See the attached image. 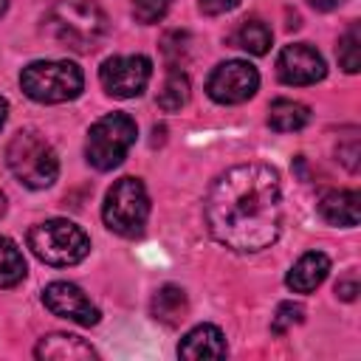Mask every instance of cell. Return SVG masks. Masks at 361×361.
I'll return each instance as SVG.
<instances>
[{
    "mask_svg": "<svg viewBox=\"0 0 361 361\" xmlns=\"http://www.w3.org/2000/svg\"><path fill=\"white\" fill-rule=\"evenodd\" d=\"M209 234L231 251H262L282 231V186L276 169L240 164L226 169L206 195Z\"/></svg>",
    "mask_w": 361,
    "mask_h": 361,
    "instance_id": "cell-1",
    "label": "cell"
},
{
    "mask_svg": "<svg viewBox=\"0 0 361 361\" xmlns=\"http://www.w3.org/2000/svg\"><path fill=\"white\" fill-rule=\"evenodd\" d=\"M110 20L93 0H56L45 14V31L59 45L87 54L107 37Z\"/></svg>",
    "mask_w": 361,
    "mask_h": 361,
    "instance_id": "cell-2",
    "label": "cell"
},
{
    "mask_svg": "<svg viewBox=\"0 0 361 361\" xmlns=\"http://www.w3.org/2000/svg\"><path fill=\"white\" fill-rule=\"evenodd\" d=\"M6 161L14 178L28 189H48L59 175V158L54 147L34 130H20L11 135Z\"/></svg>",
    "mask_w": 361,
    "mask_h": 361,
    "instance_id": "cell-3",
    "label": "cell"
},
{
    "mask_svg": "<svg viewBox=\"0 0 361 361\" xmlns=\"http://www.w3.org/2000/svg\"><path fill=\"white\" fill-rule=\"evenodd\" d=\"M20 87L34 102L59 104V102H71L82 93L85 76H82V68L68 59H39V62H31L23 68Z\"/></svg>",
    "mask_w": 361,
    "mask_h": 361,
    "instance_id": "cell-4",
    "label": "cell"
},
{
    "mask_svg": "<svg viewBox=\"0 0 361 361\" xmlns=\"http://www.w3.org/2000/svg\"><path fill=\"white\" fill-rule=\"evenodd\" d=\"M28 248L45 265H76L90 254V237L71 220H45L28 231Z\"/></svg>",
    "mask_w": 361,
    "mask_h": 361,
    "instance_id": "cell-5",
    "label": "cell"
},
{
    "mask_svg": "<svg viewBox=\"0 0 361 361\" xmlns=\"http://www.w3.org/2000/svg\"><path fill=\"white\" fill-rule=\"evenodd\" d=\"M149 217V197L138 178H118L102 206L104 226L118 237H138Z\"/></svg>",
    "mask_w": 361,
    "mask_h": 361,
    "instance_id": "cell-6",
    "label": "cell"
},
{
    "mask_svg": "<svg viewBox=\"0 0 361 361\" xmlns=\"http://www.w3.org/2000/svg\"><path fill=\"white\" fill-rule=\"evenodd\" d=\"M135 121L127 116V113H107L102 116L90 133H87V144H85V158L90 166H96L99 172H107V169H116L130 147L135 144Z\"/></svg>",
    "mask_w": 361,
    "mask_h": 361,
    "instance_id": "cell-7",
    "label": "cell"
},
{
    "mask_svg": "<svg viewBox=\"0 0 361 361\" xmlns=\"http://www.w3.org/2000/svg\"><path fill=\"white\" fill-rule=\"evenodd\" d=\"M152 76V62L141 54L130 56H110L99 68V82L113 99H133L144 93Z\"/></svg>",
    "mask_w": 361,
    "mask_h": 361,
    "instance_id": "cell-8",
    "label": "cell"
},
{
    "mask_svg": "<svg viewBox=\"0 0 361 361\" xmlns=\"http://www.w3.org/2000/svg\"><path fill=\"white\" fill-rule=\"evenodd\" d=\"M257 87H259V73L251 62L243 59L220 62L206 82V90L217 104H243L257 93Z\"/></svg>",
    "mask_w": 361,
    "mask_h": 361,
    "instance_id": "cell-9",
    "label": "cell"
},
{
    "mask_svg": "<svg viewBox=\"0 0 361 361\" xmlns=\"http://www.w3.org/2000/svg\"><path fill=\"white\" fill-rule=\"evenodd\" d=\"M324 73H327V68H324L322 54L307 42L285 45L276 56V76L285 85H293V87L316 85L324 79Z\"/></svg>",
    "mask_w": 361,
    "mask_h": 361,
    "instance_id": "cell-10",
    "label": "cell"
},
{
    "mask_svg": "<svg viewBox=\"0 0 361 361\" xmlns=\"http://www.w3.org/2000/svg\"><path fill=\"white\" fill-rule=\"evenodd\" d=\"M42 302L45 307L59 316V319H71L82 327H90L99 322V307L87 299V293L73 285V282H51L45 290H42Z\"/></svg>",
    "mask_w": 361,
    "mask_h": 361,
    "instance_id": "cell-11",
    "label": "cell"
},
{
    "mask_svg": "<svg viewBox=\"0 0 361 361\" xmlns=\"http://www.w3.org/2000/svg\"><path fill=\"white\" fill-rule=\"evenodd\" d=\"M319 214L330 226L353 228V226H358V217H361V195L355 189H333V192H324L322 200H319Z\"/></svg>",
    "mask_w": 361,
    "mask_h": 361,
    "instance_id": "cell-12",
    "label": "cell"
},
{
    "mask_svg": "<svg viewBox=\"0 0 361 361\" xmlns=\"http://www.w3.org/2000/svg\"><path fill=\"white\" fill-rule=\"evenodd\" d=\"M327 274H330V257L322 251H307L290 265L285 282L293 293H310L327 279Z\"/></svg>",
    "mask_w": 361,
    "mask_h": 361,
    "instance_id": "cell-13",
    "label": "cell"
},
{
    "mask_svg": "<svg viewBox=\"0 0 361 361\" xmlns=\"http://www.w3.org/2000/svg\"><path fill=\"white\" fill-rule=\"evenodd\" d=\"M228 353L226 347V336L220 333V327L214 324H197L192 327L183 341L178 344V355L180 358H223Z\"/></svg>",
    "mask_w": 361,
    "mask_h": 361,
    "instance_id": "cell-14",
    "label": "cell"
},
{
    "mask_svg": "<svg viewBox=\"0 0 361 361\" xmlns=\"http://www.w3.org/2000/svg\"><path fill=\"white\" fill-rule=\"evenodd\" d=\"M37 358H54V361H79V358H96V350L71 333H51L42 336L39 344L34 347Z\"/></svg>",
    "mask_w": 361,
    "mask_h": 361,
    "instance_id": "cell-15",
    "label": "cell"
},
{
    "mask_svg": "<svg viewBox=\"0 0 361 361\" xmlns=\"http://www.w3.org/2000/svg\"><path fill=\"white\" fill-rule=\"evenodd\" d=\"M152 316L166 324V327H175L186 319V310H189V302H186V293L178 288V285H164L155 296H152V305H149Z\"/></svg>",
    "mask_w": 361,
    "mask_h": 361,
    "instance_id": "cell-16",
    "label": "cell"
},
{
    "mask_svg": "<svg viewBox=\"0 0 361 361\" xmlns=\"http://www.w3.org/2000/svg\"><path fill=\"white\" fill-rule=\"evenodd\" d=\"M310 121V110L302 102L293 99H274L268 107V124L276 133H296L302 127H307Z\"/></svg>",
    "mask_w": 361,
    "mask_h": 361,
    "instance_id": "cell-17",
    "label": "cell"
},
{
    "mask_svg": "<svg viewBox=\"0 0 361 361\" xmlns=\"http://www.w3.org/2000/svg\"><path fill=\"white\" fill-rule=\"evenodd\" d=\"M25 276V257L14 240L0 237V288H14Z\"/></svg>",
    "mask_w": 361,
    "mask_h": 361,
    "instance_id": "cell-18",
    "label": "cell"
},
{
    "mask_svg": "<svg viewBox=\"0 0 361 361\" xmlns=\"http://www.w3.org/2000/svg\"><path fill=\"white\" fill-rule=\"evenodd\" d=\"M186 102H189V79H186V73L180 68L169 65L164 87L158 90V104H161V110L172 113V110H180Z\"/></svg>",
    "mask_w": 361,
    "mask_h": 361,
    "instance_id": "cell-19",
    "label": "cell"
},
{
    "mask_svg": "<svg viewBox=\"0 0 361 361\" xmlns=\"http://www.w3.org/2000/svg\"><path fill=\"white\" fill-rule=\"evenodd\" d=\"M271 39H274V37H271V28H268L262 20H245V23L237 28V34H234V42H237L243 51L254 54V56L268 54Z\"/></svg>",
    "mask_w": 361,
    "mask_h": 361,
    "instance_id": "cell-20",
    "label": "cell"
},
{
    "mask_svg": "<svg viewBox=\"0 0 361 361\" xmlns=\"http://www.w3.org/2000/svg\"><path fill=\"white\" fill-rule=\"evenodd\" d=\"M338 65L347 73H358V68H361V31H358V23H353L344 31V37L338 39Z\"/></svg>",
    "mask_w": 361,
    "mask_h": 361,
    "instance_id": "cell-21",
    "label": "cell"
},
{
    "mask_svg": "<svg viewBox=\"0 0 361 361\" xmlns=\"http://www.w3.org/2000/svg\"><path fill=\"white\" fill-rule=\"evenodd\" d=\"M302 316H305V307H302V305H296V302H282V305L276 307L274 319H271V330H274V333H288L293 324L302 322Z\"/></svg>",
    "mask_w": 361,
    "mask_h": 361,
    "instance_id": "cell-22",
    "label": "cell"
},
{
    "mask_svg": "<svg viewBox=\"0 0 361 361\" xmlns=\"http://www.w3.org/2000/svg\"><path fill=\"white\" fill-rule=\"evenodd\" d=\"M166 8H169V0H133V14H135V20L144 23V25L164 20Z\"/></svg>",
    "mask_w": 361,
    "mask_h": 361,
    "instance_id": "cell-23",
    "label": "cell"
},
{
    "mask_svg": "<svg viewBox=\"0 0 361 361\" xmlns=\"http://www.w3.org/2000/svg\"><path fill=\"white\" fill-rule=\"evenodd\" d=\"M358 155H361V152H358V138H355V135L347 141V147L338 144V161H341L350 172H358Z\"/></svg>",
    "mask_w": 361,
    "mask_h": 361,
    "instance_id": "cell-24",
    "label": "cell"
},
{
    "mask_svg": "<svg viewBox=\"0 0 361 361\" xmlns=\"http://www.w3.org/2000/svg\"><path fill=\"white\" fill-rule=\"evenodd\" d=\"M197 6H200V11H203V14L217 17V14H226V11L237 8V6H240V0H197Z\"/></svg>",
    "mask_w": 361,
    "mask_h": 361,
    "instance_id": "cell-25",
    "label": "cell"
},
{
    "mask_svg": "<svg viewBox=\"0 0 361 361\" xmlns=\"http://www.w3.org/2000/svg\"><path fill=\"white\" fill-rule=\"evenodd\" d=\"M336 293H338L341 299L353 302V299H355V293H358V282H355V279H341V282L336 285Z\"/></svg>",
    "mask_w": 361,
    "mask_h": 361,
    "instance_id": "cell-26",
    "label": "cell"
},
{
    "mask_svg": "<svg viewBox=\"0 0 361 361\" xmlns=\"http://www.w3.org/2000/svg\"><path fill=\"white\" fill-rule=\"evenodd\" d=\"M316 11H333V8H338L344 0H307Z\"/></svg>",
    "mask_w": 361,
    "mask_h": 361,
    "instance_id": "cell-27",
    "label": "cell"
},
{
    "mask_svg": "<svg viewBox=\"0 0 361 361\" xmlns=\"http://www.w3.org/2000/svg\"><path fill=\"white\" fill-rule=\"evenodd\" d=\"M6 116H8V102L0 96V127L6 124Z\"/></svg>",
    "mask_w": 361,
    "mask_h": 361,
    "instance_id": "cell-28",
    "label": "cell"
},
{
    "mask_svg": "<svg viewBox=\"0 0 361 361\" xmlns=\"http://www.w3.org/2000/svg\"><path fill=\"white\" fill-rule=\"evenodd\" d=\"M3 214H6V195L0 192V217H3Z\"/></svg>",
    "mask_w": 361,
    "mask_h": 361,
    "instance_id": "cell-29",
    "label": "cell"
},
{
    "mask_svg": "<svg viewBox=\"0 0 361 361\" xmlns=\"http://www.w3.org/2000/svg\"><path fill=\"white\" fill-rule=\"evenodd\" d=\"M6 8H8V0H0V17L6 14Z\"/></svg>",
    "mask_w": 361,
    "mask_h": 361,
    "instance_id": "cell-30",
    "label": "cell"
}]
</instances>
